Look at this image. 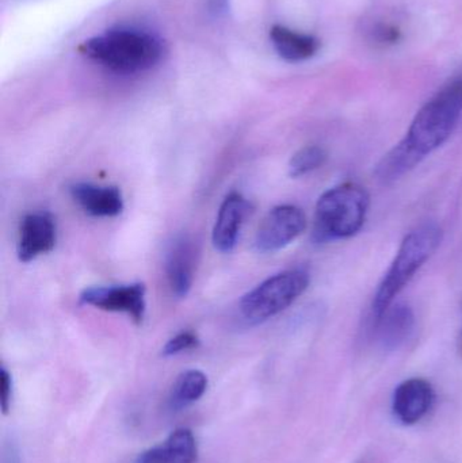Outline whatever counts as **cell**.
I'll list each match as a JSON object with an SVG mask.
<instances>
[{"label": "cell", "mask_w": 462, "mask_h": 463, "mask_svg": "<svg viewBox=\"0 0 462 463\" xmlns=\"http://www.w3.org/2000/svg\"><path fill=\"white\" fill-rule=\"evenodd\" d=\"M327 160V152L323 146H308L293 155L289 162V175L301 178L322 167Z\"/></svg>", "instance_id": "ac0fdd59"}, {"label": "cell", "mask_w": 462, "mask_h": 463, "mask_svg": "<svg viewBox=\"0 0 462 463\" xmlns=\"http://www.w3.org/2000/svg\"><path fill=\"white\" fill-rule=\"evenodd\" d=\"M200 345V339L197 335L192 331L179 332L175 336L171 337L162 350V355L168 358V356L179 355L184 351L194 350Z\"/></svg>", "instance_id": "d6986e66"}, {"label": "cell", "mask_w": 462, "mask_h": 463, "mask_svg": "<svg viewBox=\"0 0 462 463\" xmlns=\"http://www.w3.org/2000/svg\"><path fill=\"white\" fill-rule=\"evenodd\" d=\"M369 206L371 195L360 184L347 182L327 190L315 209V241H334L355 236L365 224Z\"/></svg>", "instance_id": "3957f363"}, {"label": "cell", "mask_w": 462, "mask_h": 463, "mask_svg": "<svg viewBox=\"0 0 462 463\" xmlns=\"http://www.w3.org/2000/svg\"><path fill=\"white\" fill-rule=\"evenodd\" d=\"M306 228L303 209L295 205H279L263 219L255 236V248L259 252L273 253L292 244Z\"/></svg>", "instance_id": "52a82bcc"}, {"label": "cell", "mask_w": 462, "mask_h": 463, "mask_svg": "<svg viewBox=\"0 0 462 463\" xmlns=\"http://www.w3.org/2000/svg\"><path fill=\"white\" fill-rule=\"evenodd\" d=\"M72 200L92 217H117L124 211L122 192L117 186L78 182L70 187Z\"/></svg>", "instance_id": "8fae6325"}, {"label": "cell", "mask_w": 462, "mask_h": 463, "mask_svg": "<svg viewBox=\"0 0 462 463\" xmlns=\"http://www.w3.org/2000/svg\"><path fill=\"white\" fill-rule=\"evenodd\" d=\"M250 211L251 205L240 193L232 192L225 197L212 233V241L217 250L228 253L235 250Z\"/></svg>", "instance_id": "9c48e42d"}, {"label": "cell", "mask_w": 462, "mask_h": 463, "mask_svg": "<svg viewBox=\"0 0 462 463\" xmlns=\"http://www.w3.org/2000/svg\"><path fill=\"white\" fill-rule=\"evenodd\" d=\"M461 113L462 79H456L418 111L403 140L425 159L449 140Z\"/></svg>", "instance_id": "277c9868"}, {"label": "cell", "mask_w": 462, "mask_h": 463, "mask_svg": "<svg viewBox=\"0 0 462 463\" xmlns=\"http://www.w3.org/2000/svg\"><path fill=\"white\" fill-rule=\"evenodd\" d=\"M79 52L110 72L137 75L159 64L165 43L149 30L116 26L84 41Z\"/></svg>", "instance_id": "6da1fadb"}, {"label": "cell", "mask_w": 462, "mask_h": 463, "mask_svg": "<svg viewBox=\"0 0 462 463\" xmlns=\"http://www.w3.org/2000/svg\"><path fill=\"white\" fill-rule=\"evenodd\" d=\"M11 399H13V380H11L7 369L2 367L0 370V407L5 415H7L10 411Z\"/></svg>", "instance_id": "ffe728a7"}, {"label": "cell", "mask_w": 462, "mask_h": 463, "mask_svg": "<svg viewBox=\"0 0 462 463\" xmlns=\"http://www.w3.org/2000/svg\"><path fill=\"white\" fill-rule=\"evenodd\" d=\"M311 277L306 269H290L268 278L252 288L239 304L241 317L259 326L290 307L308 288Z\"/></svg>", "instance_id": "5b68a950"}, {"label": "cell", "mask_w": 462, "mask_h": 463, "mask_svg": "<svg viewBox=\"0 0 462 463\" xmlns=\"http://www.w3.org/2000/svg\"><path fill=\"white\" fill-rule=\"evenodd\" d=\"M57 242L56 220L49 212L26 214L19 225L16 255L22 263H29L54 250Z\"/></svg>", "instance_id": "ba28073f"}, {"label": "cell", "mask_w": 462, "mask_h": 463, "mask_svg": "<svg viewBox=\"0 0 462 463\" xmlns=\"http://www.w3.org/2000/svg\"><path fill=\"white\" fill-rule=\"evenodd\" d=\"M198 446L194 434L187 429H178L168 435L165 442L146 449L133 463H195Z\"/></svg>", "instance_id": "4fadbf2b"}, {"label": "cell", "mask_w": 462, "mask_h": 463, "mask_svg": "<svg viewBox=\"0 0 462 463\" xmlns=\"http://www.w3.org/2000/svg\"><path fill=\"white\" fill-rule=\"evenodd\" d=\"M433 400L434 391L430 383L422 378H411L396 389L393 394V413L399 421L412 426L425 418Z\"/></svg>", "instance_id": "30bf717a"}, {"label": "cell", "mask_w": 462, "mask_h": 463, "mask_svg": "<svg viewBox=\"0 0 462 463\" xmlns=\"http://www.w3.org/2000/svg\"><path fill=\"white\" fill-rule=\"evenodd\" d=\"M3 463H22L18 446L13 440L5 442V449H3Z\"/></svg>", "instance_id": "7402d4cb"}, {"label": "cell", "mask_w": 462, "mask_h": 463, "mask_svg": "<svg viewBox=\"0 0 462 463\" xmlns=\"http://www.w3.org/2000/svg\"><path fill=\"white\" fill-rule=\"evenodd\" d=\"M422 160L406 141L401 140L380 160L374 174L382 184H391L414 170Z\"/></svg>", "instance_id": "9a60e30c"}, {"label": "cell", "mask_w": 462, "mask_h": 463, "mask_svg": "<svg viewBox=\"0 0 462 463\" xmlns=\"http://www.w3.org/2000/svg\"><path fill=\"white\" fill-rule=\"evenodd\" d=\"M377 324L382 326L380 335L382 342L385 345H398L411 331L414 326V315L409 307L398 305L395 307H391Z\"/></svg>", "instance_id": "e0dca14e"}, {"label": "cell", "mask_w": 462, "mask_h": 463, "mask_svg": "<svg viewBox=\"0 0 462 463\" xmlns=\"http://www.w3.org/2000/svg\"><path fill=\"white\" fill-rule=\"evenodd\" d=\"M146 285L141 282L129 285L92 286L84 288L79 296L83 305L106 310V312L125 313L140 326L146 317Z\"/></svg>", "instance_id": "8992f818"}, {"label": "cell", "mask_w": 462, "mask_h": 463, "mask_svg": "<svg viewBox=\"0 0 462 463\" xmlns=\"http://www.w3.org/2000/svg\"><path fill=\"white\" fill-rule=\"evenodd\" d=\"M442 237L444 232L436 222L420 225L404 237L374 296L372 309L376 323L392 307L396 297L407 288L423 264L438 250Z\"/></svg>", "instance_id": "7a4b0ae2"}, {"label": "cell", "mask_w": 462, "mask_h": 463, "mask_svg": "<svg viewBox=\"0 0 462 463\" xmlns=\"http://www.w3.org/2000/svg\"><path fill=\"white\" fill-rule=\"evenodd\" d=\"M208 389V377L201 370H186L182 373L168 396V407L173 412L186 410L197 402Z\"/></svg>", "instance_id": "2e32d148"}, {"label": "cell", "mask_w": 462, "mask_h": 463, "mask_svg": "<svg viewBox=\"0 0 462 463\" xmlns=\"http://www.w3.org/2000/svg\"><path fill=\"white\" fill-rule=\"evenodd\" d=\"M206 8L214 18H222L230 10V0H206Z\"/></svg>", "instance_id": "44dd1931"}, {"label": "cell", "mask_w": 462, "mask_h": 463, "mask_svg": "<svg viewBox=\"0 0 462 463\" xmlns=\"http://www.w3.org/2000/svg\"><path fill=\"white\" fill-rule=\"evenodd\" d=\"M195 250L192 240L178 237L171 244L165 259V272L171 291L176 298H184L192 290L194 280Z\"/></svg>", "instance_id": "7c38bea8"}, {"label": "cell", "mask_w": 462, "mask_h": 463, "mask_svg": "<svg viewBox=\"0 0 462 463\" xmlns=\"http://www.w3.org/2000/svg\"><path fill=\"white\" fill-rule=\"evenodd\" d=\"M270 40L278 56L290 62L312 59L320 49V41L315 35L296 32L282 24L271 27Z\"/></svg>", "instance_id": "5bb4252c"}]
</instances>
